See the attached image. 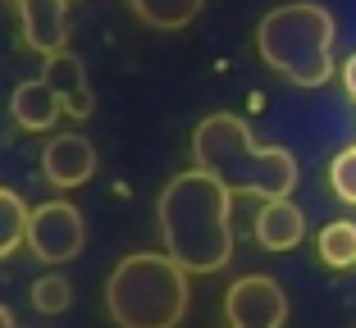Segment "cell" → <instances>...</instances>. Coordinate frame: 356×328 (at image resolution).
I'll list each match as a JSON object with an SVG mask.
<instances>
[{"label": "cell", "mask_w": 356, "mask_h": 328, "mask_svg": "<svg viewBox=\"0 0 356 328\" xmlns=\"http://www.w3.org/2000/svg\"><path fill=\"white\" fill-rule=\"evenodd\" d=\"M87 242V223L83 210L69 201H46L28 214V246L42 265H69L83 255Z\"/></svg>", "instance_id": "cell-5"}, {"label": "cell", "mask_w": 356, "mask_h": 328, "mask_svg": "<svg viewBox=\"0 0 356 328\" xmlns=\"http://www.w3.org/2000/svg\"><path fill=\"white\" fill-rule=\"evenodd\" d=\"M343 87H347V96L356 101V55H347V64H343Z\"/></svg>", "instance_id": "cell-17"}, {"label": "cell", "mask_w": 356, "mask_h": 328, "mask_svg": "<svg viewBox=\"0 0 356 328\" xmlns=\"http://www.w3.org/2000/svg\"><path fill=\"white\" fill-rule=\"evenodd\" d=\"M201 5H206V0H128V10L147 23V28H156V32L188 28V23L201 14Z\"/></svg>", "instance_id": "cell-12"}, {"label": "cell", "mask_w": 356, "mask_h": 328, "mask_svg": "<svg viewBox=\"0 0 356 328\" xmlns=\"http://www.w3.org/2000/svg\"><path fill=\"white\" fill-rule=\"evenodd\" d=\"M329 187H334L338 201L356 205V146H343L329 159Z\"/></svg>", "instance_id": "cell-16"}, {"label": "cell", "mask_w": 356, "mask_h": 328, "mask_svg": "<svg viewBox=\"0 0 356 328\" xmlns=\"http://www.w3.org/2000/svg\"><path fill=\"white\" fill-rule=\"evenodd\" d=\"M42 78L55 92V101H60L64 114H74V119H92L96 114V96H92V83H87V69H83V60H78L69 46L55 51V55H46Z\"/></svg>", "instance_id": "cell-8"}, {"label": "cell", "mask_w": 356, "mask_h": 328, "mask_svg": "<svg viewBox=\"0 0 356 328\" xmlns=\"http://www.w3.org/2000/svg\"><path fill=\"white\" fill-rule=\"evenodd\" d=\"M0 328H19V324H14V315H10L5 306H0Z\"/></svg>", "instance_id": "cell-18"}, {"label": "cell", "mask_w": 356, "mask_h": 328, "mask_svg": "<svg viewBox=\"0 0 356 328\" xmlns=\"http://www.w3.org/2000/svg\"><path fill=\"white\" fill-rule=\"evenodd\" d=\"M10 110H14V123L28 128V132H46V128L60 123V101L55 92L46 87V78H32V83H19L10 96Z\"/></svg>", "instance_id": "cell-11"}, {"label": "cell", "mask_w": 356, "mask_h": 328, "mask_svg": "<svg viewBox=\"0 0 356 328\" xmlns=\"http://www.w3.org/2000/svg\"><path fill=\"white\" fill-rule=\"evenodd\" d=\"M315 251H320V260H325L329 269L356 265V223L352 219L325 223V228H320V237H315Z\"/></svg>", "instance_id": "cell-14"}, {"label": "cell", "mask_w": 356, "mask_h": 328, "mask_svg": "<svg viewBox=\"0 0 356 328\" xmlns=\"http://www.w3.org/2000/svg\"><path fill=\"white\" fill-rule=\"evenodd\" d=\"M302 237H306V214L288 196H265L261 210H256V242L279 255V251L302 246Z\"/></svg>", "instance_id": "cell-10"}, {"label": "cell", "mask_w": 356, "mask_h": 328, "mask_svg": "<svg viewBox=\"0 0 356 328\" xmlns=\"http://www.w3.org/2000/svg\"><path fill=\"white\" fill-rule=\"evenodd\" d=\"M28 201L19 191L0 187V260H10L19 246H28Z\"/></svg>", "instance_id": "cell-13"}, {"label": "cell", "mask_w": 356, "mask_h": 328, "mask_svg": "<svg viewBox=\"0 0 356 328\" xmlns=\"http://www.w3.org/2000/svg\"><path fill=\"white\" fill-rule=\"evenodd\" d=\"M229 328H283L288 324V292L270 274H247L224 292Z\"/></svg>", "instance_id": "cell-6"}, {"label": "cell", "mask_w": 356, "mask_h": 328, "mask_svg": "<svg viewBox=\"0 0 356 328\" xmlns=\"http://www.w3.org/2000/svg\"><path fill=\"white\" fill-rule=\"evenodd\" d=\"M23 46L32 55H55L69 46V0H19Z\"/></svg>", "instance_id": "cell-9"}, {"label": "cell", "mask_w": 356, "mask_h": 328, "mask_svg": "<svg viewBox=\"0 0 356 328\" xmlns=\"http://www.w3.org/2000/svg\"><path fill=\"white\" fill-rule=\"evenodd\" d=\"M42 173L51 178V187H60V191L83 187L96 173V146L83 132H60V137H51L46 150H42Z\"/></svg>", "instance_id": "cell-7"}, {"label": "cell", "mask_w": 356, "mask_h": 328, "mask_svg": "<svg viewBox=\"0 0 356 328\" xmlns=\"http://www.w3.org/2000/svg\"><path fill=\"white\" fill-rule=\"evenodd\" d=\"M74 306V287L64 274H46L32 283V310H42V315H64V310Z\"/></svg>", "instance_id": "cell-15"}, {"label": "cell", "mask_w": 356, "mask_h": 328, "mask_svg": "<svg viewBox=\"0 0 356 328\" xmlns=\"http://www.w3.org/2000/svg\"><path fill=\"white\" fill-rule=\"evenodd\" d=\"M334 14L315 0L274 5L256 23V51L293 87H325L334 78Z\"/></svg>", "instance_id": "cell-4"}, {"label": "cell", "mask_w": 356, "mask_h": 328, "mask_svg": "<svg viewBox=\"0 0 356 328\" xmlns=\"http://www.w3.org/2000/svg\"><path fill=\"white\" fill-rule=\"evenodd\" d=\"M197 169L220 178L233 196H293L297 159L279 146H261L242 114H206L192 132Z\"/></svg>", "instance_id": "cell-2"}, {"label": "cell", "mask_w": 356, "mask_h": 328, "mask_svg": "<svg viewBox=\"0 0 356 328\" xmlns=\"http://www.w3.org/2000/svg\"><path fill=\"white\" fill-rule=\"evenodd\" d=\"M188 301V269L169 251H133L105 278V315L115 328H178Z\"/></svg>", "instance_id": "cell-3"}, {"label": "cell", "mask_w": 356, "mask_h": 328, "mask_svg": "<svg viewBox=\"0 0 356 328\" xmlns=\"http://www.w3.org/2000/svg\"><path fill=\"white\" fill-rule=\"evenodd\" d=\"M156 214L165 251L188 274H215L233 260V191L206 169L174 173Z\"/></svg>", "instance_id": "cell-1"}]
</instances>
